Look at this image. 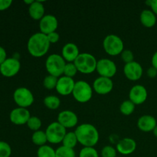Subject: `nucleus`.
I'll return each mask as SVG.
<instances>
[{"label":"nucleus","mask_w":157,"mask_h":157,"mask_svg":"<svg viewBox=\"0 0 157 157\" xmlns=\"http://www.w3.org/2000/svg\"><path fill=\"white\" fill-rule=\"evenodd\" d=\"M50 45L47 35L37 32L33 34L28 41V52L34 58H41L48 53Z\"/></svg>","instance_id":"obj_1"},{"label":"nucleus","mask_w":157,"mask_h":157,"mask_svg":"<svg viewBox=\"0 0 157 157\" xmlns=\"http://www.w3.org/2000/svg\"><path fill=\"white\" fill-rule=\"evenodd\" d=\"M79 144L84 147H94L99 141V132L90 124H80L75 130Z\"/></svg>","instance_id":"obj_2"},{"label":"nucleus","mask_w":157,"mask_h":157,"mask_svg":"<svg viewBox=\"0 0 157 157\" xmlns=\"http://www.w3.org/2000/svg\"><path fill=\"white\" fill-rule=\"evenodd\" d=\"M65 60L61 55L52 54L47 58L45 61V68L50 75L60 78L64 75V70L66 65Z\"/></svg>","instance_id":"obj_3"},{"label":"nucleus","mask_w":157,"mask_h":157,"mask_svg":"<svg viewBox=\"0 0 157 157\" xmlns=\"http://www.w3.org/2000/svg\"><path fill=\"white\" fill-rule=\"evenodd\" d=\"M74 63L78 71L85 75H89L96 71L98 61L91 54L80 53Z\"/></svg>","instance_id":"obj_4"},{"label":"nucleus","mask_w":157,"mask_h":157,"mask_svg":"<svg viewBox=\"0 0 157 157\" xmlns=\"http://www.w3.org/2000/svg\"><path fill=\"white\" fill-rule=\"evenodd\" d=\"M103 47L107 54L111 56L121 55L124 50L123 40L116 35H108L105 37L103 41Z\"/></svg>","instance_id":"obj_5"},{"label":"nucleus","mask_w":157,"mask_h":157,"mask_svg":"<svg viewBox=\"0 0 157 157\" xmlns=\"http://www.w3.org/2000/svg\"><path fill=\"white\" fill-rule=\"evenodd\" d=\"M93 87L84 81H79L75 83L74 88V98L79 103H87L91 100L93 96Z\"/></svg>","instance_id":"obj_6"},{"label":"nucleus","mask_w":157,"mask_h":157,"mask_svg":"<svg viewBox=\"0 0 157 157\" xmlns=\"http://www.w3.org/2000/svg\"><path fill=\"white\" fill-rule=\"evenodd\" d=\"M45 133L48 142L52 144H58L62 143L63 139L67 133V129L56 121L51 123L48 126Z\"/></svg>","instance_id":"obj_7"},{"label":"nucleus","mask_w":157,"mask_h":157,"mask_svg":"<svg viewBox=\"0 0 157 157\" xmlns=\"http://www.w3.org/2000/svg\"><path fill=\"white\" fill-rule=\"evenodd\" d=\"M13 98L18 107L27 108L32 105L35 98L32 92L26 87H18L13 94Z\"/></svg>","instance_id":"obj_8"},{"label":"nucleus","mask_w":157,"mask_h":157,"mask_svg":"<svg viewBox=\"0 0 157 157\" xmlns=\"http://www.w3.org/2000/svg\"><path fill=\"white\" fill-rule=\"evenodd\" d=\"M97 72L100 77L111 78L115 76L117 71L116 64L108 58H101L98 60L97 64Z\"/></svg>","instance_id":"obj_9"},{"label":"nucleus","mask_w":157,"mask_h":157,"mask_svg":"<svg viewBox=\"0 0 157 157\" xmlns=\"http://www.w3.org/2000/svg\"><path fill=\"white\" fill-rule=\"evenodd\" d=\"M21 68V64L19 61L15 58H7L2 64L0 65V72L2 75L7 78H11L19 71Z\"/></svg>","instance_id":"obj_10"},{"label":"nucleus","mask_w":157,"mask_h":157,"mask_svg":"<svg viewBox=\"0 0 157 157\" xmlns=\"http://www.w3.org/2000/svg\"><path fill=\"white\" fill-rule=\"evenodd\" d=\"M93 90L100 95H106L110 94L113 88V83L111 78L99 77L96 78L93 83Z\"/></svg>","instance_id":"obj_11"},{"label":"nucleus","mask_w":157,"mask_h":157,"mask_svg":"<svg viewBox=\"0 0 157 157\" xmlns=\"http://www.w3.org/2000/svg\"><path fill=\"white\" fill-rule=\"evenodd\" d=\"M148 92L144 86L140 84H136L130 89L129 92V98L135 105L143 104L147 99Z\"/></svg>","instance_id":"obj_12"},{"label":"nucleus","mask_w":157,"mask_h":157,"mask_svg":"<svg viewBox=\"0 0 157 157\" xmlns=\"http://www.w3.org/2000/svg\"><path fill=\"white\" fill-rule=\"evenodd\" d=\"M124 73L126 78L132 81H138L141 78L144 74V70L140 63L136 61L125 64L124 67Z\"/></svg>","instance_id":"obj_13"},{"label":"nucleus","mask_w":157,"mask_h":157,"mask_svg":"<svg viewBox=\"0 0 157 157\" xmlns=\"http://www.w3.org/2000/svg\"><path fill=\"white\" fill-rule=\"evenodd\" d=\"M75 81L73 78H68L64 75L60 77L58 79V83L55 90L59 94L62 96H67L72 94L75 86Z\"/></svg>","instance_id":"obj_14"},{"label":"nucleus","mask_w":157,"mask_h":157,"mask_svg":"<svg viewBox=\"0 0 157 157\" xmlns=\"http://www.w3.org/2000/svg\"><path fill=\"white\" fill-rule=\"evenodd\" d=\"M58 26V21L53 15H45L39 21L40 32L48 35L52 32H55Z\"/></svg>","instance_id":"obj_15"},{"label":"nucleus","mask_w":157,"mask_h":157,"mask_svg":"<svg viewBox=\"0 0 157 157\" xmlns=\"http://www.w3.org/2000/svg\"><path fill=\"white\" fill-rule=\"evenodd\" d=\"M58 122L65 129L73 128L78 124V117L75 112L70 110H64L58 113Z\"/></svg>","instance_id":"obj_16"},{"label":"nucleus","mask_w":157,"mask_h":157,"mask_svg":"<svg viewBox=\"0 0 157 157\" xmlns=\"http://www.w3.org/2000/svg\"><path fill=\"white\" fill-rule=\"evenodd\" d=\"M29 110L27 108L17 107L13 109L10 113V121L15 125H24L27 124L29 118L31 117Z\"/></svg>","instance_id":"obj_17"},{"label":"nucleus","mask_w":157,"mask_h":157,"mask_svg":"<svg viewBox=\"0 0 157 157\" xmlns=\"http://www.w3.org/2000/svg\"><path fill=\"white\" fill-rule=\"evenodd\" d=\"M156 125L157 121L156 118L152 115H143L137 121L138 129L145 133L153 131Z\"/></svg>","instance_id":"obj_18"},{"label":"nucleus","mask_w":157,"mask_h":157,"mask_svg":"<svg viewBox=\"0 0 157 157\" xmlns=\"http://www.w3.org/2000/svg\"><path fill=\"white\" fill-rule=\"evenodd\" d=\"M136 149V143L132 138H124L117 143V151L122 155H130Z\"/></svg>","instance_id":"obj_19"},{"label":"nucleus","mask_w":157,"mask_h":157,"mask_svg":"<svg viewBox=\"0 0 157 157\" xmlns=\"http://www.w3.org/2000/svg\"><path fill=\"white\" fill-rule=\"evenodd\" d=\"M79 55V48L75 43H67L62 48L61 56L65 60V61H67V63L75 62Z\"/></svg>","instance_id":"obj_20"},{"label":"nucleus","mask_w":157,"mask_h":157,"mask_svg":"<svg viewBox=\"0 0 157 157\" xmlns=\"http://www.w3.org/2000/svg\"><path fill=\"white\" fill-rule=\"evenodd\" d=\"M44 5L40 1H35L29 6V13L31 18L36 21H40L44 16Z\"/></svg>","instance_id":"obj_21"},{"label":"nucleus","mask_w":157,"mask_h":157,"mask_svg":"<svg viewBox=\"0 0 157 157\" xmlns=\"http://www.w3.org/2000/svg\"><path fill=\"white\" fill-rule=\"evenodd\" d=\"M140 19L144 27L153 28L156 23V15L150 9H144L141 12Z\"/></svg>","instance_id":"obj_22"},{"label":"nucleus","mask_w":157,"mask_h":157,"mask_svg":"<svg viewBox=\"0 0 157 157\" xmlns=\"http://www.w3.org/2000/svg\"><path fill=\"white\" fill-rule=\"evenodd\" d=\"M44 106L50 110H56L61 105V100L55 95H48L44 98Z\"/></svg>","instance_id":"obj_23"},{"label":"nucleus","mask_w":157,"mask_h":157,"mask_svg":"<svg viewBox=\"0 0 157 157\" xmlns=\"http://www.w3.org/2000/svg\"><path fill=\"white\" fill-rule=\"evenodd\" d=\"M32 140L35 145L41 147V146L46 145V143L48 142L47 136H46L45 131L42 130H38V131L34 132L32 136Z\"/></svg>","instance_id":"obj_24"},{"label":"nucleus","mask_w":157,"mask_h":157,"mask_svg":"<svg viewBox=\"0 0 157 157\" xmlns=\"http://www.w3.org/2000/svg\"><path fill=\"white\" fill-rule=\"evenodd\" d=\"M78 143V138H77V136L76 134H75V131L67 132L62 140V146L68 147V148L71 149H74L76 147Z\"/></svg>","instance_id":"obj_25"},{"label":"nucleus","mask_w":157,"mask_h":157,"mask_svg":"<svg viewBox=\"0 0 157 157\" xmlns=\"http://www.w3.org/2000/svg\"><path fill=\"white\" fill-rule=\"evenodd\" d=\"M135 107L136 105L131 101L127 100L121 103V106H120V111L122 114L125 115V116H129L134 112Z\"/></svg>","instance_id":"obj_26"},{"label":"nucleus","mask_w":157,"mask_h":157,"mask_svg":"<svg viewBox=\"0 0 157 157\" xmlns=\"http://www.w3.org/2000/svg\"><path fill=\"white\" fill-rule=\"evenodd\" d=\"M38 157H55V150L48 145H44L38 147L37 150Z\"/></svg>","instance_id":"obj_27"},{"label":"nucleus","mask_w":157,"mask_h":157,"mask_svg":"<svg viewBox=\"0 0 157 157\" xmlns=\"http://www.w3.org/2000/svg\"><path fill=\"white\" fill-rule=\"evenodd\" d=\"M55 157H76L74 149L61 146L55 150Z\"/></svg>","instance_id":"obj_28"},{"label":"nucleus","mask_w":157,"mask_h":157,"mask_svg":"<svg viewBox=\"0 0 157 157\" xmlns=\"http://www.w3.org/2000/svg\"><path fill=\"white\" fill-rule=\"evenodd\" d=\"M58 79V78L52 76V75H47L43 81V85H44V88L48 89V90H53V89L56 88Z\"/></svg>","instance_id":"obj_29"},{"label":"nucleus","mask_w":157,"mask_h":157,"mask_svg":"<svg viewBox=\"0 0 157 157\" xmlns=\"http://www.w3.org/2000/svg\"><path fill=\"white\" fill-rule=\"evenodd\" d=\"M42 125V122H41V119L38 117L32 116L29 118V121L27 123V126L30 130H33L34 132L40 130V128Z\"/></svg>","instance_id":"obj_30"},{"label":"nucleus","mask_w":157,"mask_h":157,"mask_svg":"<svg viewBox=\"0 0 157 157\" xmlns=\"http://www.w3.org/2000/svg\"><path fill=\"white\" fill-rule=\"evenodd\" d=\"M78 72V69H77V67L75 66V63L74 62L66 63L65 67H64V76L73 78L74 77L77 75Z\"/></svg>","instance_id":"obj_31"},{"label":"nucleus","mask_w":157,"mask_h":157,"mask_svg":"<svg viewBox=\"0 0 157 157\" xmlns=\"http://www.w3.org/2000/svg\"><path fill=\"white\" fill-rule=\"evenodd\" d=\"M79 157H99V154L94 147H84L80 151Z\"/></svg>","instance_id":"obj_32"},{"label":"nucleus","mask_w":157,"mask_h":157,"mask_svg":"<svg viewBox=\"0 0 157 157\" xmlns=\"http://www.w3.org/2000/svg\"><path fill=\"white\" fill-rule=\"evenodd\" d=\"M12 148L10 145L4 141H0V157H10Z\"/></svg>","instance_id":"obj_33"},{"label":"nucleus","mask_w":157,"mask_h":157,"mask_svg":"<svg viewBox=\"0 0 157 157\" xmlns=\"http://www.w3.org/2000/svg\"><path fill=\"white\" fill-rule=\"evenodd\" d=\"M117 150L112 146H105L101 150V157H117Z\"/></svg>","instance_id":"obj_34"},{"label":"nucleus","mask_w":157,"mask_h":157,"mask_svg":"<svg viewBox=\"0 0 157 157\" xmlns=\"http://www.w3.org/2000/svg\"><path fill=\"white\" fill-rule=\"evenodd\" d=\"M121 59L125 64L134 61V55L132 51L128 50V49H124L122 53L121 54Z\"/></svg>","instance_id":"obj_35"},{"label":"nucleus","mask_w":157,"mask_h":157,"mask_svg":"<svg viewBox=\"0 0 157 157\" xmlns=\"http://www.w3.org/2000/svg\"><path fill=\"white\" fill-rule=\"evenodd\" d=\"M47 37L50 44H55V43H57L60 40V35L56 32L48 34Z\"/></svg>","instance_id":"obj_36"},{"label":"nucleus","mask_w":157,"mask_h":157,"mask_svg":"<svg viewBox=\"0 0 157 157\" xmlns=\"http://www.w3.org/2000/svg\"><path fill=\"white\" fill-rule=\"evenodd\" d=\"M146 4L150 6L152 12L157 15V0H149L146 2Z\"/></svg>","instance_id":"obj_37"},{"label":"nucleus","mask_w":157,"mask_h":157,"mask_svg":"<svg viewBox=\"0 0 157 157\" xmlns=\"http://www.w3.org/2000/svg\"><path fill=\"white\" fill-rule=\"evenodd\" d=\"M12 4V0H0V11L7 9Z\"/></svg>","instance_id":"obj_38"},{"label":"nucleus","mask_w":157,"mask_h":157,"mask_svg":"<svg viewBox=\"0 0 157 157\" xmlns=\"http://www.w3.org/2000/svg\"><path fill=\"white\" fill-rule=\"evenodd\" d=\"M147 76H148L149 78H154L157 76V70L155 68V67H153V66H152V67H150V68L147 70Z\"/></svg>","instance_id":"obj_39"},{"label":"nucleus","mask_w":157,"mask_h":157,"mask_svg":"<svg viewBox=\"0 0 157 157\" xmlns=\"http://www.w3.org/2000/svg\"><path fill=\"white\" fill-rule=\"evenodd\" d=\"M6 59H7V58H6V50H5L2 47L0 46V65H1Z\"/></svg>","instance_id":"obj_40"},{"label":"nucleus","mask_w":157,"mask_h":157,"mask_svg":"<svg viewBox=\"0 0 157 157\" xmlns=\"http://www.w3.org/2000/svg\"><path fill=\"white\" fill-rule=\"evenodd\" d=\"M152 66L157 70V52H155L152 57Z\"/></svg>","instance_id":"obj_41"},{"label":"nucleus","mask_w":157,"mask_h":157,"mask_svg":"<svg viewBox=\"0 0 157 157\" xmlns=\"http://www.w3.org/2000/svg\"><path fill=\"white\" fill-rule=\"evenodd\" d=\"M34 0H25L24 1V3H25V4H27V5H29V6H31V5L32 4V3L34 2Z\"/></svg>","instance_id":"obj_42"},{"label":"nucleus","mask_w":157,"mask_h":157,"mask_svg":"<svg viewBox=\"0 0 157 157\" xmlns=\"http://www.w3.org/2000/svg\"><path fill=\"white\" fill-rule=\"evenodd\" d=\"M153 134H154V136H156V137L157 138V125H156V127H155L154 130H153Z\"/></svg>","instance_id":"obj_43"},{"label":"nucleus","mask_w":157,"mask_h":157,"mask_svg":"<svg viewBox=\"0 0 157 157\" xmlns=\"http://www.w3.org/2000/svg\"><path fill=\"white\" fill-rule=\"evenodd\" d=\"M117 157H119V156H117Z\"/></svg>","instance_id":"obj_44"}]
</instances>
